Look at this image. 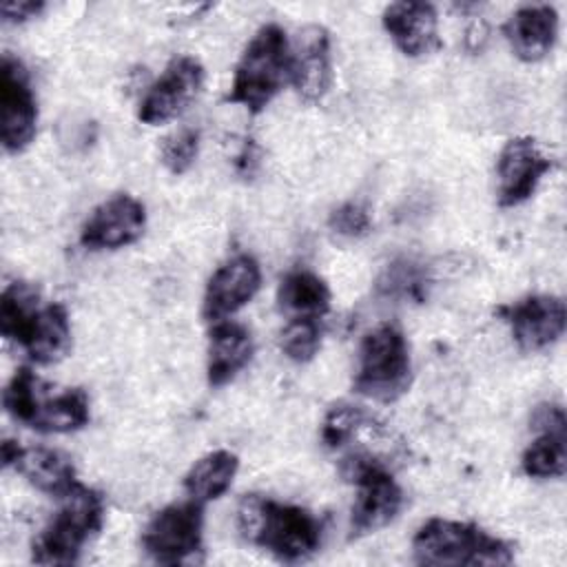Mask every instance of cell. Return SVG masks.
<instances>
[{
    "mask_svg": "<svg viewBox=\"0 0 567 567\" xmlns=\"http://www.w3.org/2000/svg\"><path fill=\"white\" fill-rule=\"evenodd\" d=\"M237 529L281 563L308 560L321 547V520L312 512L259 494L239 501Z\"/></svg>",
    "mask_w": 567,
    "mask_h": 567,
    "instance_id": "1",
    "label": "cell"
},
{
    "mask_svg": "<svg viewBox=\"0 0 567 567\" xmlns=\"http://www.w3.org/2000/svg\"><path fill=\"white\" fill-rule=\"evenodd\" d=\"M7 414L44 434H69L82 430L89 419V396L82 388H53L33 370L18 368L2 392Z\"/></svg>",
    "mask_w": 567,
    "mask_h": 567,
    "instance_id": "2",
    "label": "cell"
},
{
    "mask_svg": "<svg viewBox=\"0 0 567 567\" xmlns=\"http://www.w3.org/2000/svg\"><path fill=\"white\" fill-rule=\"evenodd\" d=\"M412 554L419 565L432 567L509 565L514 560V549L507 540L474 523L450 518L425 520L412 538Z\"/></svg>",
    "mask_w": 567,
    "mask_h": 567,
    "instance_id": "3",
    "label": "cell"
},
{
    "mask_svg": "<svg viewBox=\"0 0 567 567\" xmlns=\"http://www.w3.org/2000/svg\"><path fill=\"white\" fill-rule=\"evenodd\" d=\"M290 80V40L286 31L268 22L246 44L233 75L228 102L248 113L264 111Z\"/></svg>",
    "mask_w": 567,
    "mask_h": 567,
    "instance_id": "4",
    "label": "cell"
},
{
    "mask_svg": "<svg viewBox=\"0 0 567 567\" xmlns=\"http://www.w3.org/2000/svg\"><path fill=\"white\" fill-rule=\"evenodd\" d=\"M104 496L86 485H75L60 498V507L31 545L38 565H73L84 545L104 525Z\"/></svg>",
    "mask_w": 567,
    "mask_h": 567,
    "instance_id": "5",
    "label": "cell"
},
{
    "mask_svg": "<svg viewBox=\"0 0 567 567\" xmlns=\"http://www.w3.org/2000/svg\"><path fill=\"white\" fill-rule=\"evenodd\" d=\"M410 383L412 361L403 330L394 323H379L368 330L357 352L354 392L379 403H392L408 392Z\"/></svg>",
    "mask_w": 567,
    "mask_h": 567,
    "instance_id": "6",
    "label": "cell"
},
{
    "mask_svg": "<svg viewBox=\"0 0 567 567\" xmlns=\"http://www.w3.org/2000/svg\"><path fill=\"white\" fill-rule=\"evenodd\" d=\"M339 472L343 481L357 487L350 509V534L354 538L374 534L399 516L403 489L379 458L365 452H350L341 458Z\"/></svg>",
    "mask_w": 567,
    "mask_h": 567,
    "instance_id": "7",
    "label": "cell"
},
{
    "mask_svg": "<svg viewBox=\"0 0 567 567\" xmlns=\"http://www.w3.org/2000/svg\"><path fill=\"white\" fill-rule=\"evenodd\" d=\"M142 549L159 565L195 560L204 549V505L188 498L155 512L142 532Z\"/></svg>",
    "mask_w": 567,
    "mask_h": 567,
    "instance_id": "8",
    "label": "cell"
},
{
    "mask_svg": "<svg viewBox=\"0 0 567 567\" xmlns=\"http://www.w3.org/2000/svg\"><path fill=\"white\" fill-rule=\"evenodd\" d=\"M38 102L27 66L11 53L0 60V140L7 153H22L35 137Z\"/></svg>",
    "mask_w": 567,
    "mask_h": 567,
    "instance_id": "9",
    "label": "cell"
},
{
    "mask_svg": "<svg viewBox=\"0 0 567 567\" xmlns=\"http://www.w3.org/2000/svg\"><path fill=\"white\" fill-rule=\"evenodd\" d=\"M204 84V66L193 55H175L162 75L146 89L140 100L137 117L157 126L182 115L199 95Z\"/></svg>",
    "mask_w": 567,
    "mask_h": 567,
    "instance_id": "10",
    "label": "cell"
},
{
    "mask_svg": "<svg viewBox=\"0 0 567 567\" xmlns=\"http://www.w3.org/2000/svg\"><path fill=\"white\" fill-rule=\"evenodd\" d=\"M496 315L509 326L514 341L527 350H545L565 332V301L554 295H527L518 301L496 308Z\"/></svg>",
    "mask_w": 567,
    "mask_h": 567,
    "instance_id": "11",
    "label": "cell"
},
{
    "mask_svg": "<svg viewBox=\"0 0 567 567\" xmlns=\"http://www.w3.org/2000/svg\"><path fill=\"white\" fill-rule=\"evenodd\" d=\"M146 228V208L133 195L120 193L91 210L80 230L86 250H117L135 244Z\"/></svg>",
    "mask_w": 567,
    "mask_h": 567,
    "instance_id": "12",
    "label": "cell"
},
{
    "mask_svg": "<svg viewBox=\"0 0 567 567\" xmlns=\"http://www.w3.org/2000/svg\"><path fill=\"white\" fill-rule=\"evenodd\" d=\"M261 288V268L259 261L248 255L239 252L226 259L208 279L202 315L206 321L215 323L228 319L237 310H241Z\"/></svg>",
    "mask_w": 567,
    "mask_h": 567,
    "instance_id": "13",
    "label": "cell"
},
{
    "mask_svg": "<svg viewBox=\"0 0 567 567\" xmlns=\"http://www.w3.org/2000/svg\"><path fill=\"white\" fill-rule=\"evenodd\" d=\"M551 168V159L543 153L534 137H512L498 153V204L505 208L527 202L543 175Z\"/></svg>",
    "mask_w": 567,
    "mask_h": 567,
    "instance_id": "14",
    "label": "cell"
},
{
    "mask_svg": "<svg viewBox=\"0 0 567 567\" xmlns=\"http://www.w3.org/2000/svg\"><path fill=\"white\" fill-rule=\"evenodd\" d=\"M11 343L24 350V354L38 365H51L66 357L71 350V321L62 303H38L22 326L9 337Z\"/></svg>",
    "mask_w": 567,
    "mask_h": 567,
    "instance_id": "15",
    "label": "cell"
},
{
    "mask_svg": "<svg viewBox=\"0 0 567 567\" xmlns=\"http://www.w3.org/2000/svg\"><path fill=\"white\" fill-rule=\"evenodd\" d=\"M536 439L525 447L520 465L532 478H560L567 470V419L558 403H540L532 412Z\"/></svg>",
    "mask_w": 567,
    "mask_h": 567,
    "instance_id": "16",
    "label": "cell"
},
{
    "mask_svg": "<svg viewBox=\"0 0 567 567\" xmlns=\"http://www.w3.org/2000/svg\"><path fill=\"white\" fill-rule=\"evenodd\" d=\"M290 82L306 102H319L332 84L330 33L319 24H308L290 44Z\"/></svg>",
    "mask_w": 567,
    "mask_h": 567,
    "instance_id": "17",
    "label": "cell"
},
{
    "mask_svg": "<svg viewBox=\"0 0 567 567\" xmlns=\"http://www.w3.org/2000/svg\"><path fill=\"white\" fill-rule=\"evenodd\" d=\"M2 463L22 474L35 489L55 498L80 485L71 458L51 447H22L7 439L2 443Z\"/></svg>",
    "mask_w": 567,
    "mask_h": 567,
    "instance_id": "18",
    "label": "cell"
},
{
    "mask_svg": "<svg viewBox=\"0 0 567 567\" xmlns=\"http://www.w3.org/2000/svg\"><path fill=\"white\" fill-rule=\"evenodd\" d=\"M394 47L408 58L430 55L441 47L436 9L430 2H392L381 16Z\"/></svg>",
    "mask_w": 567,
    "mask_h": 567,
    "instance_id": "19",
    "label": "cell"
},
{
    "mask_svg": "<svg viewBox=\"0 0 567 567\" xmlns=\"http://www.w3.org/2000/svg\"><path fill=\"white\" fill-rule=\"evenodd\" d=\"M503 33L518 60L538 62L556 44L558 11L551 4H525L509 16Z\"/></svg>",
    "mask_w": 567,
    "mask_h": 567,
    "instance_id": "20",
    "label": "cell"
},
{
    "mask_svg": "<svg viewBox=\"0 0 567 567\" xmlns=\"http://www.w3.org/2000/svg\"><path fill=\"white\" fill-rule=\"evenodd\" d=\"M252 352H255V343L246 326L233 319L215 321L208 339V361H206L208 383L213 388H221L230 383L250 363Z\"/></svg>",
    "mask_w": 567,
    "mask_h": 567,
    "instance_id": "21",
    "label": "cell"
},
{
    "mask_svg": "<svg viewBox=\"0 0 567 567\" xmlns=\"http://www.w3.org/2000/svg\"><path fill=\"white\" fill-rule=\"evenodd\" d=\"M277 303L290 319H323V315L330 310V288L317 272L308 268H295L281 277Z\"/></svg>",
    "mask_w": 567,
    "mask_h": 567,
    "instance_id": "22",
    "label": "cell"
},
{
    "mask_svg": "<svg viewBox=\"0 0 567 567\" xmlns=\"http://www.w3.org/2000/svg\"><path fill=\"white\" fill-rule=\"evenodd\" d=\"M239 470V458L230 450H213L197 458L184 476V492L197 503H210L226 494Z\"/></svg>",
    "mask_w": 567,
    "mask_h": 567,
    "instance_id": "23",
    "label": "cell"
},
{
    "mask_svg": "<svg viewBox=\"0 0 567 567\" xmlns=\"http://www.w3.org/2000/svg\"><path fill=\"white\" fill-rule=\"evenodd\" d=\"M430 275L421 261L401 257L385 266L377 279V295L394 301H423L427 297Z\"/></svg>",
    "mask_w": 567,
    "mask_h": 567,
    "instance_id": "24",
    "label": "cell"
},
{
    "mask_svg": "<svg viewBox=\"0 0 567 567\" xmlns=\"http://www.w3.org/2000/svg\"><path fill=\"white\" fill-rule=\"evenodd\" d=\"M370 423V414L354 403H337L332 405L321 423V441L330 450H339L350 443L357 432Z\"/></svg>",
    "mask_w": 567,
    "mask_h": 567,
    "instance_id": "25",
    "label": "cell"
},
{
    "mask_svg": "<svg viewBox=\"0 0 567 567\" xmlns=\"http://www.w3.org/2000/svg\"><path fill=\"white\" fill-rule=\"evenodd\" d=\"M321 339H323L321 319L295 317V319H288V323L284 326L279 343L288 359L297 363H306L315 359V354L319 352Z\"/></svg>",
    "mask_w": 567,
    "mask_h": 567,
    "instance_id": "26",
    "label": "cell"
},
{
    "mask_svg": "<svg viewBox=\"0 0 567 567\" xmlns=\"http://www.w3.org/2000/svg\"><path fill=\"white\" fill-rule=\"evenodd\" d=\"M197 153H199V131L184 126L171 133L168 137H164L159 157L168 173L182 175L193 166V162L197 159Z\"/></svg>",
    "mask_w": 567,
    "mask_h": 567,
    "instance_id": "27",
    "label": "cell"
},
{
    "mask_svg": "<svg viewBox=\"0 0 567 567\" xmlns=\"http://www.w3.org/2000/svg\"><path fill=\"white\" fill-rule=\"evenodd\" d=\"M328 226L337 237L361 239L372 230V215H370L365 204L352 199V202H346V204L337 206L330 213Z\"/></svg>",
    "mask_w": 567,
    "mask_h": 567,
    "instance_id": "28",
    "label": "cell"
},
{
    "mask_svg": "<svg viewBox=\"0 0 567 567\" xmlns=\"http://www.w3.org/2000/svg\"><path fill=\"white\" fill-rule=\"evenodd\" d=\"M44 9V2H33V0H20V2H4L2 4V18L4 22H24L35 18Z\"/></svg>",
    "mask_w": 567,
    "mask_h": 567,
    "instance_id": "29",
    "label": "cell"
},
{
    "mask_svg": "<svg viewBox=\"0 0 567 567\" xmlns=\"http://www.w3.org/2000/svg\"><path fill=\"white\" fill-rule=\"evenodd\" d=\"M235 168L244 179H250L257 173V168H259V148L252 140L244 142V146H241V151L235 159Z\"/></svg>",
    "mask_w": 567,
    "mask_h": 567,
    "instance_id": "30",
    "label": "cell"
}]
</instances>
